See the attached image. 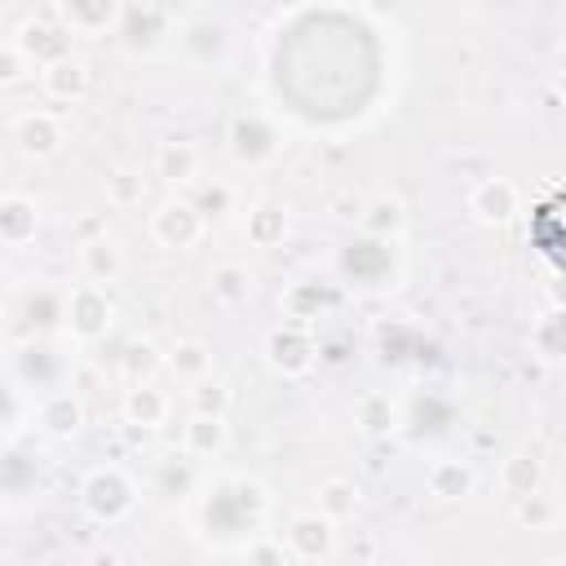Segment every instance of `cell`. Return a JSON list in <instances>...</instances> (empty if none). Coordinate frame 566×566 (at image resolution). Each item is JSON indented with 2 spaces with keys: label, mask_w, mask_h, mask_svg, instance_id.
<instances>
[{
  "label": "cell",
  "mask_w": 566,
  "mask_h": 566,
  "mask_svg": "<svg viewBox=\"0 0 566 566\" xmlns=\"http://www.w3.org/2000/svg\"><path fill=\"white\" fill-rule=\"evenodd\" d=\"M159 367H164V354H159L155 340H133V345H124V354H119V371H124L128 380H150Z\"/></svg>",
  "instance_id": "d6a6232c"
},
{
  "label": "cell",
  "mask_w": 566,
  "mask_h": 566,
  "mask_svg": "<svg viewBox=\"0 0 566 566\" xmlns=\"http://www.w3.org/2000/svg\"><path fill=\"white\" fill-rule=\"evenodd\" d=\"M513 509H517V522H522V526H531V531H548V526H553V517H557V500H553V495H544L539 486H535V491H526V495H517V500H513Z\"/></svg>",
  "instance_id": "e575fe53"
},
{
  "label": "cell",
  "mask_w": 566,
  "mask_h": 566,
  "mask_svg": "<svg viewBox=\"0 0 566 566\" xmlns=\"http://www.w3.org/2000/svg\"><path fill=\"white\" fill-rule=\"evenodd\" d=\"M424 482H429V495H438V500H464L478 478H473L469 460H433Z\"/></svg>",
  "instance_id": "83f0119b"
},
{
  "label": "cell",
  "mask_w": 566,
  "mask_h": 566,
  "mask_svg": "<svg viewBox=\"0 0 566 566\" xmlns=\"http://www.w3.org/2000/svg\"><path fill=\"white\" fill-rule=\"evenodd\" d=\"M80 274H84L88 283H102V287L119 283V274H124V252H119V243L106 239V234L84 239V243H80Z\"/></svg>",
  "instance_id": "7402d4cb"
},
{
  "label": "cell",
  "mask_w": 566,
  "mask_h": 566,
  "mask_svg": "<svg viewBox=\"0 0 566 566\" xmlns=\"http://www.w3.org/2000/svg\"><path fill=\"white\" fill-rule=\"evenodd\" d=\"M358 230L371 234V239H389L398 243L402 230H407V208L398 195H371L363 208H358Z\"/></svg>",
  "instance_id": "d6986e66"
},
{
  "label": "cell",
  "mask_w": 566,
  "mask_h": 566,
  "mask_svg": "<svg viewBox=\"0 0 566 566\" xmlns=\"http://www.w3.org/2000/svg\"><path fill=\"white\" fill-rule=\"evenodd\" d=\"M535 486H539V460L526 455V451L509 455V460H504V491L517 500V495H526V491H535Z\"/></svg>",
  "instance_id": "8d00e7d4"
},
{
  "label": "cell",
  "mask_w": 566,
  "mask_h": 566,
  "mask_svg": "<svg viewBox=\"0 0 566 566\" xmlns=\"http://www.w3.org/2000/svg\"><path fill=\"white\" fill-rule=\"evenodd\" d=\"M164 367H168L181 385H195V380L212 376V345L199 340V336H181V340L164 354Z\"/></svg>",
  "instance_id": "cb8c5ba5"
},
{
  "label": "cell",
  "mask_w": 566,
  "mask_h": 566,
  "mask_svg": "<svg viewBox=\"0 0 566 566\" xmlns=\"http://www.w3.org/2000/svg\"><path fill=\"white\" fill-rule=\"evenodd\" d=\"M22 53H27V62L40 71V66H49V62H57V57H66L71 53V31L62 27V22H44V18H27L22 27H18V40H13Z\"/></svg>",
  "instance_id": "4fadbf2b"
},
{
  "label": "cell",
  "mask_w": 566,
  "mask_h": 566,
  "mask_svg": "<svg viewBox=\"0 0 566 566\" xmlns=\"http://www.w3.org/2000/svg\"><path fill=\"white\" fill-rule=\"evenodd\" d=\"M340 274L358 287H389V279L398 274V256H394V243L389 239H371V234H358L340 248Z\"/></svg>",
  "instance_id": "5b68a950"
},
{
  "label": "cell",
  "mask_w": 566,
  "mask_h": 566,
  "mask_svg": "<svg viewBox=\"0 0 566 566\" xmlns=\"http://www.w3.org/2000/svg\"><path fill=\"white\" fill-rule=\"evenodd\" d=\"M18 424V398H13V389L0 380V433H9Z\"/></svg>",
  "instance_id": "b9f144b4"
},
{
  "label": "cell",
  "mask_w": 566,
  "mask_h": 566,
  "mask_svg": "<svg viewBox=\"0 0 566 566\" xmlns=\"http://www.w3.org/2000/svg\"><path fill=\"white\" fill-rule=\"evenodd\" d=\"M168 394L164 389H155L150 380H133L128 389H124V424H133V429H159L164 420H168Z\"/></svg>",
  "instance_id": "44dd1931"
},
{
  "label": "cell",
  "mask_w": 566,
  "mask_h": 566,
  "mask_svg": "<svg viewBox=\"0 0 566 566\" xmlns=\"http://www.w3.org/2000/svg\"><path fill=\"white\" fill-rule=\"evenodd\" d=\"M469 212L482 226H504L517 217V186L509 177H482L469 190Z\"/></svg>",
  "instance_id": "5bb4252c"
},
{
  "label": "cell",
  "mask_w": 566,
  "mask_h": 566,
  "mask_svg": "<svg viewBox=\"0 0 566 566\" xmlns=\"http://www.w3.org/2000/svg\"><path fill=\"white\" fill-rule=\"evenodd\" d=\"M177 44H181L186 62H195V66H221L230 57V49H234V35H230V27L221 18L203 13V18H190L181 27Z\"/></svg>",
  "instance_id": "ba28073f"
},
{
  "label": "cell",
  "mask_w": 566,
  "mask_h": 566,
  "mask_svg": "<svg viewBox=\"0 0 566 566\" xmlns=\"http://www.w3.org/2000/svg\"><path fill=\"white\" fill-rule=\"evenodd\" d=\"M27 71H31L27 53L18 44H0V84H22Z\"/></svg>",
  "instance_id": "ab89813d"
},
{
  "label": "cell",
  "mask_w": 566,
  "mask_h": 566,
  "mask_svg": "<svg viewBox=\"0 0 566 566\" xmlns=\"http://www.w3.org/2000/svg\"><path fill=\"white\" fill-rule=\"evenodd\" d=\"M203 212L190 203V199H164L155 212H150V239L159 243V248H168V252H186V248H195L199 239H203Z\"/></svg>",
  "instance_id": "8992f818"
},
{
  "label": "cell",
  "mask_w": 566,
  "mask_h": 566,
  "mask_svg": "<svg viewBox=\"0 0 566 566\" xmlns=\"http://www.w3.org/2000/svg\"><path fill=\"white\" fill-rule=\"evenodd\" d=\"M186 394H190V411H208V416H226L230 411V385L217 380V376L195 380Z\"/></svg>",
  "instance_id": "d590c367"
},
{
  "label": "cell",
  "mask_w": 566,
  "mask_h": 566,
  "mask_svg": "<svg viewBox=\"0 0 566 566\" xmlns=\"http://www.w3.org/2000/svg\"><path fill=\"white\" fill-rule=\"evenodd\" d=\"M314 358H318V345L305 323H279L265 332V363L279 376H305L314 367Z\"/></svg>",
  "instance_id": "52a82bcc"
},
{
  "label": "cell",
  "mask_w": 566,
  "mask_h": 566,
  "mask_svg": "<svg viewBox=\"0 0 566 566\" xmlns=\"http://www.w3.org/2000/svg\"><path fill=\"white\" fill-rule=\"evenodd\" d=\"M40 230V203L22 190L0 195V243L4 248H27Z\"/></svg>",
  "instance_id": "9a60e30c"
},
{
  "label": "cell",
  "mask_w": 566,
  "mask_h": 566,
  "mask_svg": "<svg viewBox=\"0 0 566 566\" xmlns=\"http://www.w3.org/2000/svg\"><path fill=\"white\" fill-rule=\"evenodd\" d=\"M358 500H363L358 482H349V478H327V482H318V504H314V509L340 526L345 517L358 513Z\"/></svg>",
  "instance_id": "f546056e"
},
{
  "label": "cell",
  "mask_w": 566,
  "mask_h": 566,
  "mask_svg": "<svg viewBox=\"0 0 566 566\" xmlns=\"http://www.w3.org/2000/svg\"><path fill=\"white\" fill-rule=\"evenodd\" d=\"M146 199V177L137 172V168H115L111 177H106V203H115V208H137Z\"/></svg>",
  "instance_id": "836d02e7"
},
{
  "label": "cell",
  "mask_w": 566,
  "mask_h": 566,
  "mask_svg": "<svg viewBox=\"0 0 566 566\" xmlns=\"http://www.w3.org/2000/svg\"><path fill=\"white\" fill-rule=\"evenodd\" d=\"M13 367H18V380L22 385H35V389H57V380H62V354L44 336H31L18 349Z\"/></svg>",
  "instance_id": "2e32d148"
},
{
  "label": "cell",
  "mask_w": 566,
  "mask_h": 566,
  "mask_svg": "<svg viewBox=\"0 0 566 566\" xmlns=\"http://www.w3.org/2000/svg\"><path fill=\"white\" fill-rule=\"evenodd\" d=\"M155 177L168 186H195L199 177V150L190 142H159L155 146Z\"/></svg>",
  "instance_id": "484cf974"
},
{
  "label": "cell",
  "mask_w": 566,
  "mask_h": 566,
  "mask_svg": "<svg viewBox=\"0 0 566 566\" xmlns=\"http://www.w3.org/2000/svg\"><path fill=\"white\" fill-rule=\"evenodd\" d=\"M226 150L239 168H265L279 159L283 150V133L274 128V119H265L261 111H239L226 128Z\"/></svg>",
  "instance_id": "277c9868"
},
{
  "label": "cell",
  "mask_w": 566,
  "mask_h": 566,
  "mask_svg": "<svg viewBox=\"0 0 566 566\" xmlns=\"http://www.w3.org/2000/svg\"><path fill=\"white\" fill-rule=\"evenodd\" d=\"M283 314H287V323H314L318 314H323V305H327V296L318 292V287H310V283H292L287 292H283Z\"/></svg>",
  "instance_id": "1f68e13d"
},
{
  "label": "cell",
  "mask_w": 566,
  "mask_h": 566,
  "mask_svg": "<svg viewBox=\"0 0 566 566\" xmlns=\"http://www.w3.org/2000/svg\"><path fill=\"white\" fill-rule=\"evenodd\" d=\"M62 327L71 332V340L93 345L115 327V301L102 283H71L66 287V305H62Z\"/></svg>",
  "instance_id": "3957f363"
},
{
  "label": "cell",
  "mask_w": 566,
  "mask_h": 566,
  "mask_svg": "<svg viewBox=\"0 0 566 566\" xmlns=\"http://www.w3.org/2000/svg\"><path fill=\"white\" fill-rule=\"evenodd\" d=\"M115 31L124 35L128 49H155L159 35L168 31V18H164V9H155V4H133V9L124 4V18H119Z\"/></svg>",
  "instance_id": "d4e9b609"
},
{
  "label": "cell",
  "mask_w": 566,
  "mask_h": 566,
  "mask_svg": "<svg viewBox=\"0 0 566 566\" xmlns=\"http://www.w3.org/2000/svg\"><path fill=\"white\" fill-rule=\"evenodd\" d=\"M80 504H84V513H88L93 522L115 526V522H124V517L133 513L137 486H133V478H128L119 464H97V469H88L84 482H80Z\"/></svg>",
  "instance_id": "7a4b0ae2"
},
{
  "label": "cell",
  "mask_w": 566,
  "mask_h": 566,
  "mask_svg": "<svg viewBox=\"0 0 566 566\" xmlns=\"http://www.w3.org/2000/svg\"><path fill=\"white\" fill-rule=\"evenodd\" d=\"M243 553H248V562H287V548H283V539H279V544L261 539V544H248Z\"/></svg>",
  "instance_id": "60d3db41"
},
{
  "label": "cell",
  "mask_w": 566,
  "mask_h": 566,
  "mask_svg": "<svg viewBox=\"0 0 566 566\" xmlns=\"http://www.w3.org/2000/svg\"><path fill=\"white\" fill-rule=\"evenodd\" d=\"M243 234H248L252 248H274V243H283V234H287V212H283V203H274V199L252 203L248 217H243Z\"/></svg>",
  "instance_id": "4316f807"
},
{
  "label": "cell",
  "mask_w": 566,
  "mask_h": 566,
  "mask_svg": "<svg viewBox=\"0 0 566 566\" xmlns=\"http://www.w3.org/2000/svg\"><path fill=\"white\" fill-rule=\"evenodd\" d=\"M531 349L544 358V363H557L562 358V314L548 310L535 327H531Z\"/></svg>",
  "instance_id": "74e56055"
},
{
  "label": "cell",
  "mask_w": 566,
  "mask_h": 566,
  "mask_svg": "<svg viewBox=\"0 0 566 566\" xmlns=\"http://www.w3.org/2000/svg\"><path fill=\"white\" fill-rule=\"evenodd\" d=\"M57 22L80 40H102L119 27L124 0H53Z\"/></svg>",
  "instance_id": "8fae6325"
},
{
  "label": "cell",
  "mask_w": 566,
  "mask_h": 566,
  "mask_svg": "<svg viewBox=\"0 0 566 566\" xmlns=\"http://www.w3.org/2000/svg\"><path fill=\"white\" fill-rule=\"evenodd\" d=\"M62 305H66V287H31L22 296L18 318L31 336H53L62 327Z\"/></svg>",
  "instance_id": "ffe728a7"
},
{
  "label": "cell",
  "mask_w": 566,
  "mask_h": 566,
  "mask_svg": "<svg viewBox=\"0 0 566 566\" xmlns=\"http://www.w3.org/2000/svg\"><path fill=\"white\" fill-rule=\"evenodd\" d=\"M358 424H363V433H371V438L394 433V429H398V407L389 402V394H363V398H358Z\"/></svg>",
  "instance_id": "4dcf8cb0"
},
{
  "label": "cell",
  "mask_w": 566,
  "mask_h": 566,
  "mask_svg": "<svg viewBox=\"0 0 566 566\" xmlns=\"http://www.w3.org/2000/svg\"><path fill=\"white\" fill-rule=\"evenodd\" d=\"M283 539H287L283 544L287 557H296V562H327L336 553V522L323 517L318 509H310V513H296L287 522Z\"/></svg>",
  "instance_id": "30bf717a"
},
{
  "label": "cell",
  "mask_w": 566,
  "mask_h": 566,
  "mask_svg": "<svg viewBox=\"0 0 566 566\" xmlns=\"http://www.w3.org/2000/svg\"><path fill=\"white\" fill-rule=\"evenodd\" d=\"M265 509H270V495L256 478L248 473H230V478H217L203 486L199 495V526L217 539H230V535H252L261 531L265 522Z\"/></svg>",
  "instance_id": "6da1fadb"
},
{
  "label": "cell",
  "mask_w": 566,
  "mask_h": 566,
  "mask_svg": "<svg viewBox=\"0 0 566 566\" xmlns=\"http://www.w3.org/2000/svg\"><path fill=\"white\" fill-rule=\"evenodd\" d=\"M190 203L203 212V221L208 217H221V212H230L234 208V190L226 186V181H203L195 195H190Z\"/></svg>",
  "instance_id": "f35d334b"
},
{
  "label": "cell",
  "mask_w": 566,
  "mask_h": 566,
  "mask_svg": "<svg viewBox=\"0 0 566 566\" xmlns=\"http://www.w3.org/2000/svg\"><path fill=\"white\" fill-rule=\"evenodd\" d=\"M40 482V460L31 451H0V495H27Z\"/></svg>",
  "instance_id": "f1b7e54d"
},
{
  "label": "cell",
  "mask_w": 566,
  "mask_h": 566,
  "mask_svg": "<svg viewBox=\"0 0 566 566\" xmlns=\"http://www.w3.org/2000/svg\"><path fill=\"white\" fill-rule=\"evenodd\" d=\"M208 296L221 305V310H239L248 305L252 296V270L243 261H217L208 270Z\"/></svg>",
  "instance_id": "603a6c76"
},
{
  "label": "cell",
  "mask_w": 566,
  "mask_h": 566,
  "mask_svg": "<svg viewBox=\"0 0 566 566\" xmlns=\"http://www.w3.org/2000/svg\"><path fill=\"white\" fill-rule=\"evenodd\" d=\"M35 429L53 442H66L84 429V402L71 394V389H49L40 402H35Z\"/></svg>",
  "instance_id": "7c38bea8"
},
{
  "label": "cell",
  "mask_w": 566,
  "mask_h": 566,
  "mask_svg": "<svg viewBox=\"0 0 566 566\" xmlns=\"http://www.w3.org/2000/svg\"><path fill=\"white\" fill-rule=\"evenodd\" d=\"M9 137H13L18 155H27V159H53L62 150V142H66V128H62V119L53 111L35 106V111H22L13 119Z\"/></svg>",
  "instance_id": "9c48e42d"
},
{
  "label": "cell",
  "mask_w": 566,
  "mask_h": 566,
  "mask_svg": "<svg viewBox=\"0 0 566 566\" xmlns=\"http://www.w3.org/2000/svg\"><path fill=\"white\" fill-rule=\"evenodd\" d=\"M230 442V429H226V416H208V411H190V420L181 424V451L190 460H212L221 455Z\"/></svg>",
  "instance_id": "ac0fdd59"
},
{
  "label": "cell",
  "mask_w": 566,
  "mask_h": 566,
  "mask_svg": "<svg viewBox=\"0 0 566 566\" xmlns=\"http://www.w3.org/2000/svg\"><path fill=\"white\" fill-rule=\"evenodd\" d=\"M40 88L53 102H80L88 93V62L75 57V53H66V57L40 66Z\"/></svg>",
  "instance_id": "e0dca14e"
}]
</instances>
